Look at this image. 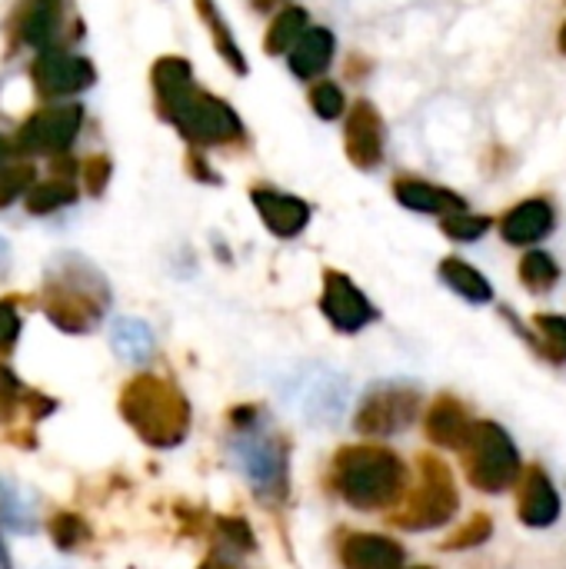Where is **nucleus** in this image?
Segmentation results:
<instances>
[{
    "label": "nucleus",
    "instance_id": "f257e3e1",
    "mask_svg": "<svg viewBox=\"0 0 566 569\" xmlns=\"http://www.w3.org/2000/svg\"><path fill=\"white\" fill-rule=\"evenodd\" d=\"M410 483H414V473L407 460L397 450L384 447L380 440L340 447L327 470L330 493L360 513L397 510Z\"/></svg>",
    "mask_w": 566,
    "mask_h": 569
},
{
    "label": "nucleus",
    "instance_id": "f03ea898",
    "mask_svg": "<svg viewBox=\"0 0 566 569\" xmlns=\"http://www.w3.org/2000/svg\"><path fill=\"white\" fill-rule=\"evenodd\" d=\"M123 423L153 450L180 447L190 433V400L163 377L140 373L120 390Z\"/></svg>",
    "mask_w": 566,
    "mask_h": 569
},
{
    "label": "nucleus",
    "instance_id": "7ed1b4c3",
    "mask_svg": "<svg viewBox=\"0 0 566 569\" xmlns=\"http://www.w3.org/2000/svg\"><path fill=\"white\" fill-rule=\"evenodd\" d=\"M457 510H460V493L450 463L434 450H424L417 457V480L410 483L400 507L387 513V523L404 533H427V530L450 527Z\"/></svg>",
    "mask_w": 566,
    "mask_h": 569
},
{
    "label": "nucleus",
    "instance_id": "20e7f679",
    "mask_svg": "<svg viewBox=\"0 0 566 569\" xmlns=\"http://www.w3.org/2000/svg\"><path fill=\"white\" fill-rule=\"evenodd\" d=\"M460 467H464L467 483L487 497H500L507 490H517V483L527 470L517 443L494 420L474 423V433H470L467 447L460 450Z\"/></svg>",
    "mask_w": 566,
    "mask_h": 569
},
{
    "label": "nucleus",
    "instance_id": "39448f33",
    "mask_svg": "<svg viewBox=\"0 0 566 569\" xmlns=\"http://www.w3.org/2000/svg\"><path fill=\"white\" fill-rule=\"evenodd\" d=\"M420 410H424L420 390L404 387V383H384V387H374L360 400L354 413V430L364 440H387V437L404 433L420 417Z\"/></svg>",
    "mask_w": 566,
    "mask_h": 569
},
{
    "label": "nucleus",
    "instance_id": "423d86ee",
    "mask_svg": "<svg viewBox=\"0 0 566 569\" xmlns=\"http://www.w3.org/2000/svg\"><path fill=\"white\" fill-rule=\"evenodd\" d=\"M163 117L173 120V127H177L187 140L203 143V147H210V143H234V140L244 137L240 117H237L224 100H217L214 93L193 90V93H187L173 110H167Z\"/></svg>",
    "mask_w": 566,
    "mask_h": 569
},
{
    "label": "nucleus",
    "instance_id": "0eeeda50",
    "mask_svg": "<svg viewBox=\"0 0 566 569\" xmlns=\"http://www.w3.org/2000/svg\"><path fill=\"white\" fill-rule=\"evenodd\" d=\"M83 123V107L80 103H60L37 110L17 133V147L23 153H67L70 143L77 140Z\"/></svg>",
    "mask_w": 566,
    "mask_h": 569
},
{
    "label": "nucleus",
    "instance_id": "6e6552de",
    "mask_svg": "<svg viewBox=\"0 0 566 569\" xmlns=\"http://www.w3.org/2000/svg\"><path fill=\"white\" fill-rule=\"evenodd\" d=\"M320 313L330 320L340 333H360L377 320V307L367 300V293L344 273L327 270L324 273V293H320Z\"/></svg>",
    "mask_w": 566,
    "mask_h": 569
},
{
    "label": "nucleus",
    "instance_id": "1a4fd4ad",
    "mask_svg": "<svg viewBox=\"0 0 566 569\" xmlns=\"http://www.w3.org/2000/svg\"><path fill=\"white\" fill-rule=\"evenodd\" d=\"M560 490L550 473L540 463L527 467L517 483V520L530 530H547L560 520Z\"/></svg>",
    "mask_w": 566,
    "mask_h": 569
},
{
    "label": "nucleus",
    "instance_id": "9d476101",
    "mask_svg": "<svg viewBox=\"0 0 566 569\" xmlns=\"http://www.w3.org/2000/svg\"><path fill=\"white\" fill-rule=\"evenodd\" d=\"M337 560L344 569H404L407 550L387 533L347 530L337 540Z\"/></svg>",
    "mask_w": 566,
    "mask_h": 569
},
{
    "label": "nucleus",
    "instance_id": "9b49d317",
    "mask_svg": "<svg viewBox=\"0 0 566 569\" xmlns=\"http://www.w3.org/2000/svg\"><path fill=\"white\" fill-rule=\"evenodd\" d=\"M33 80L40 93L67 97V93L87 90L97 80V73L87 57H77L67 50H40V57L33 60Z\"/></svg>",
    "mask_w": 566,
    "mask_h": 569
},
{
    "label": "nucleus",
    "instance_id": "f8f14e48",
    "mask_svg": "<svg viewBox=\"0 0 566 569\" xmlns=\"http://www.w3.org/2000/svg\"><path fill=\"white\" fill-rule=\"evenodd\" d=\"M474 417L467 410L464 400H457L454 393H440L430 400V407L424 410V433L430 440V447L437 450H450L460 453L474 433Z\"/></svg>",
    "mask_w": 566,
    "mask_h": 569
},
{
    "label": "nucleus",
    "instance_id": "ddd939ff",
    "mask_svg": "<svg viewBox=\"0 0 566 569\" xmlns=\"http://www.w3.org/2000/svg\"><path fill=\"white\" fill-rule=\"evenodd\" d=\"M347 153L357 167L370 170L384 160V123H380V113L360 100L350 107V117H347Z\"/></svg>",
    "mask_w": 566,
    "mask_h": 569
},
{
    "label": "nucleus",
    "instance_id": "4468645a",
    "mask_svg": "<svg viewBox=\"0 0 566 569\" xmlns=\"http://www.w3.org/2000/svg\"><path fill=\"white\" fill-rule=\"evenodd\" d=\"M554 223H557L554 203L544 200V197H530V200H524V203H517L514 210L504 213L500 233L514 247H530V243H540L554 230Z\"/></svg>",
    "mask_w": 566,
    "mask_h": 569
},
{
    "label": "nucleus",
    "instance_id": "2eb2a0df",
    "mask_svg": "<svg viewBox=\"0 0 566 569\" xmlns=\"http://www.w3.org/2000/svg\"><path fill=\"white\" fill-rule=\"evenodd\" d=\"M254 203H257L260 220L267 223V230L284 237V240L297 237L307 227V220H310V207L300 197L280 193V190H270V187H257L254 190Z\"/></svg>",
    "mask_w": 566,
    "mask_h": 569
},
{
    "label": "nucleus",
    "instance_id": "dca6fc26",
    "mask_svg": "<svg viewBox=\"0 0 566 569\" xmlns=\"http://www.w3.org/2000/svg\"><path fill=\"white\" fill-rule=\"evenodd\" d=\"M394 197L404 207L417 210V213H444V217H450V213L467 210L460 193H454L447 187H437V183H427V180H417V177H400L394 183Z\"/></svg>",
    "mask_w": 566,
    "mask_h": 569
},
{
    "label": "nucleus",
    "instance_id": "f3484780",
    "mask_svg": "<svg viewBox=\"0 0 566 569\" xmlns=\"http://www.w3.org/2000/svg\"><path fill=\"white\" fill-rule=\"evenodd\" d=\"M290 60V70L300 77V80H317L327 73L330 60H334V33L327 27H310L297 43L294 50L287 53Z\"/></svg>",
    "mask_w": 566,
    "mask_h": 569
},
{
    "label": "nucleus",
    "instance_id": "a211bd4d",
    "mask_svg": "<svg viewBox=\"0 0 566 569\" xmlns=\"http://www.w3.org/2000/svg\"><path fill=\"white\" fill-rule=\"evenodd\" d=\"M153 90L160 100V113L173 110L187 93H193V70L180 57H163L153 63Z\"/></svg>",
    "mask_w": 566,
    "mask_h": 569
},
{
    "label": "nucleus",
    "instance_id": "6ab92c4d",
    "mask_svg": "<svg viewBox=\"0 0 566 569\" xmlns=\"http://www.w3.org/2000/svg\"><path fill=\"white\" fill-rule=\"evenodd\" d=\"M440 280H444L457 297H464V300H470V303H490V300H494L490 280H487L477 267H470L467 260L447 257V260L440 263Z\"/></svg>",
    "mask_w": 566,
    "mask_h": 569
},
{
    "label": "nucleus",
    "instance_id": "aec40b11",
    "mask_svg": "<svg viewBox=\"0 0 566 569\" xmlns=\"http://www.w3.org/2000/svg\"><path fill=\"white\" fill-rule=\"evenodd\" d=\"M60 27V0H30V7L20 17V37L30 47L47 50V43L57 37Z\"/></svg>",
    "mask_w": 566,
    "mask_h": 569
},
{
    "label": "nucleus",
    "instance_id": "412c9836",
    "mask_svg": "<svg viewBox=\"0 0 566 569\" xmlns=\"http://www.w3.org/2000/svg\"><path fill=\"white\" fill-rule=\"evenodd\" d=\"M520 333L530 340V347L550 360V363H566V317L557 313H537L534 317V333L520 327Z\"/></svg>",
    "mask_w": 566,
    "mask_h": 569
},
{
    "label": "nucleus",
    "instance_id": "4be33fe9",
    "mask_svg": "<svg viewBox=\"0 0 566 569\" xmlns=\"http://www.w3.org/2000/svg\"><path fill=\"white\" fill-rule=\"evenodd\" d=\"M214 553L220 557H250L257 553V533L244 517L214 520Z\"/></svg>",
    "mask_w": 566,
    "mask_h": 569
},
{
    "label": "nucleus",
    "instance_id": "5701e85b",
    "mask_svg": "<svg viewBox=\"0 0 566 569\" xmlns=\"http://www.w3.org/2000/svg\"><path fill=\"white\" fill-rule=\"evenodd\" d=\"M307 30H310L307 10H304V7H284V10L274 17V23H270V30H267V37H264V47H267V53H290L294 43H297Z\"/></svg>",
    "mask_w": 566,
    "mask_h": 569
},
{
    "label": "nucleus",
    "instance_id": "b1692460",
    "mask_svg": "<svg viewBox=\"0 0 566 569\" xmlns=\"http://www.w3.org/2000/svg\"><path fill=\"white\" fill-rule=\"evenodd\" d=\"M77 200V187L70 180H47V183H33L27 190V210L33 217L53 213L60 207H70Z\"/></svg>",
    "mask_w": 566,
    "mask_h": 569
},
{
    "label": "nucleus",
    "instance_id": "393cba45",
    "mask_svg": "<svg viewBox=\"0 0 566 569\" xmlns=\"http://www.w3.org/2000/svg\"><path fill=\"white\" fill-rule=\"evenodd\" d=\"M560 280V267L550 253L544 250H530L524 260H520V283L530 290V293H550Z\"/></svg>",
    "mask_w": 566,
    "mask_h": 569
},
{
    "label": "nucleus",
    "instance_id": "a878e982",
    "mask_svg": "<svg viewBox=\"0 0 566 569\" xmlns=\"http://www.w3.org/2000/svg\"><path fill=\"white\" fill-rule=\"evenodd\" d=\"M490 537H494V520H490L487 513H474L467 523H460V527L440 543V550H447V553H467V550L484 547Z\"/></svg>",
    "mask_w": 566,
    "mask_h": 569
},
{
    "label": "nucleus",
    "instance_id": "bb28decb",
    "mask_svg": "<svg viewBox=\"0 0 566 569\" xmlns=\"http://www.w3.org/2000/svg\"><path fill=\"white\" fill-rule=\"evenodd\" d=\"M197 10H200V13H203V20L210 23V33H214L217 53H220V57H224L237 73H247V60H244V53L237 50V43H234V37H230V30H227L224 17L217 13L214 0H197Z\"/></svg>",
    "mask_w": 566,
    "mask_h": 569
},
{
    "label": "nucleus",
    "instance_id": "cd10ccee",
    "mask_svg": "<svg viewBox=\"0 0 566 569\" xmlns=\"http://www.w3.org/2000/svg\"><path fill=\"white\" fill-rule=\"evenodd\" d=\"M47 530H50V540L57 543V550H63V553L80 550L90 540V527L77 513H57Z\"/></svg>",
    "mask_w": 566,
    "mask_h": 569
},
{
    "label": "nucleus",
    "instance_id": "c85d7f7f",
    "mask_svg": "<svg viewBox=\"0 0 566 569\" xmlns=\"http://www.w3.org/2000/svg\"><path fill=\"white\" fill-rule=\"evenodd\" d=\"M444 233L450 237V240H460V243H474V240H480L487 230H490V220L487 217H477V213H467V210H460V213H450V217H444Z\"/></svg>",
    "mask_w": 566,
    "mask_h": 569
},
{
    "label": "nucleus",
    "instance_id": "c756f323",
    "mask_svg": "<svg viewBox=\"0 0 566 569\" xmlns=\"http://www.w3.org/2000/svg\"><path fill=\"white\" fill-rule=\"evenodd\" d=\"M113 347H117V353L137 360V357H143V353L150 350V333H147V327L137 323V320H120V323L113 327Z\"/></svg>",
    "mask_w": 566,
    "mask_h": 569
},
{
    "label": "nucleus",
    "instance_id": "7c9ffc66",
    "mask_svg": "<svg viewBox=\"0 0 566 569\" xmlns=\"http://www.w3.org/2000/svg\"><path fill=\"white\" fill-rule=\"evenodd\" d=\"M33 177L37 170L30 163H10V167H0V210L10 207L27 187H33Z\"/></svg>",
    "mask_w": 566,
    "mask_h": 569
},
{
    "label": "nucleus",
    "instance_id": "2f4dec72",
    "mask_svg": "<svg viewBox=\"0 0 566 569\" xmlns=\"http://www.w3.org/2000/svg\"><path fill=\"white\" fill-rule=\"evenodd\" d=\"M310 107H314V113H317V117H324V120H337V117L344 113L347 100H344V90H340L337 83L320 80V83L310 90Z\"/></svg>",
    "mask_w": 566,
    "mask_h": 569
},
{
    "label": "nucleus",
    "instance_id": "473e14b6",
    "mask_svg": "<svg viewBox=\"0 0 566 569\" xmlns=\"http://www.w3.org/2000/svg\"><path fill=\"white\" fill-rule=\"evenodd\" d=\"M20 337V313L13 300H0V353H10Z\"/></svg>",
    "mask_w": 566,
    "mask_h": 569
},
{
    "label": "nucleus",
    "instance_id": "72a5a7b5",
    "mask_svg": "<svg viewBox=\"0 0 566 569\" xmlns=\"http://www.w3.org/2000/svg\"><path fill=\"white\" fill-rule=\"evenodd\" d=\"M83 173H87V187H90V193H100V190L107 187V180H110V160H107V157H90Z\"/></svg>",
    "mask_w": 566,
    "mask_h": 569
},
{
    "label": "nucleus",
    "instance_id": "f704fd0d",
    "mask_svg": "<svg viewBox=\"0 0 566 569\" xmlns=\"http://www.w3.org/2000/svg\"><path fill=\"white\" fill-rule=\"evenodd\" d=\"M200 569H240V567H237V563H230V560H227V557H220V553H210Z\"/></svg>",
    "mask_w": 566,
    "mask_h": 569
},
{
    "label": "nucleus",
    "instance_id": "c9c22d12",
    "mask_svg": "<svg viewBox=\"0 0 566 569\" xmlns=\"http://www.w3.org/2000/svg\"><path fill=\"white\" fill-rule=\"evenodd\" d=\"M0 569H10V560H7V550H3V543H0Z\"/></svg>",
    "mask_w": 566,
    "mask_h": 569
},
{
    "label": "nucleus",
    "instance_id": "e433bc0d",
    "mask_svg": "<svg viewBox=\"0 0 566 569\" xmlns=\"http://www.w3.org/2000/svg\"><path fill=\"white\" fill-rule=\"evenodd\" d=\"M274 3H280V0H257V7H260V10H267V7H274Z\"/></svg>",
    "mask_w": 566,
    "mask_h": 569
},
{
    "label": "nucleus",
    "instance_id": "4c0bfd02",
    "mask_svg": "<svg viewBox=\"0 0 566 569\" xmlns=\"http://www.w3.org/2000/svg\"><path fill=\"white\" fill-rule=\"evenodd\" d=\"M560 50L566 53V23H564V30H560Z\"/></svg>",
    "mask_w": 566,
    "mask_h": 569
},
{
    "label": "nucleus",
    "instance_id": "58836bf2",
    "mask_svg": "<svg viewBox=\"0 0 566 569\" xmlns=\"http://www.w3.org/2000/svg\"><path fill=\"white\" fill-rule=\"evenodd\" d=\"M404 569H434V567H404Z\"/></svg>",
    "mask_w": 566,
    "mask_h": 569
},
{
    "label": "nucleus",
    "instance_id": "ea45409f",
    "mask_svg": "<svg viewBox=\"0 0 566 569\" xmlns=\"http://www.w3.org/2000/svg\"><path fill=\"white\" fill-rule=\"evenodd\" d=\"M0 153H3V143H0Z\"/></svg>",
    "mask_w": 566,
    "mask_h": 569
}]
</instances>
